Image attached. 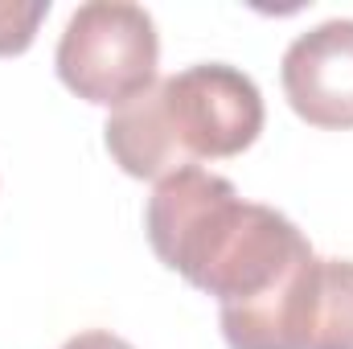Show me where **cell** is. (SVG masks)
<instances>
[{"label": "cell", "instance_id": "cell-6", "mask_svg": "<svg viewBox=\"0 0 353 349\" xmlns=\"http://www.w3.org/2000/svg\"><path fill=\"white\" fill-rule=\"evenodd\" d=\"M50 0H33V4H17V0H0V58L25 54L37 37V25L46 21Z\"/></svg>", "mask_w": 353, "mask_h": 349}, {"label": "cell", "instance_id": "cell-3", "mask_svg": "<svg viewBox=\"0 0 353 349\" xmlns=\"http://www.w3.org/2000/svg\"><path fill=\"white\" fill-rule=\"evenodd\" d=\"M161 41L140 4L90 0L70 12L54 66L58 79L94 107H123L157 83Z\"/></svg>", "mask_w": 353, "mask_h": 349}, {"label": "cell", "instance_id": "cell-1", "mask_svg": "<svg viewBox=\"0 0 353 349\" xmlns=\"http://www.w3.org/2000/svg\"><path fill=\"white\" fill-rule=\"evenodd\" d=\"M144 230L157 259L218 304L251 300L312 259L308 239L279 210L243 201L226 177L189 165L157 181Z\"/></svg>", "mask_w": 353, "mask_h": 349}, {"label": "cell", "instance_id": "cell-2", "mask_svg": "<svg viewBox=\"0 0 353 349\" xmlns=\"http://www.w3.org/2000/svg\"><path fill=\"white\" fill-rule=\"evenodd\" d=\"M263 132V94L226 62L185 66L152 83L103 123V144L128 177L165 181L197 161L247 152Z\"/></svg>", "mask_w": 353, "mask_h": 349}, {"label": "cell", "instance_id": "cell-7", "mask_svg": "<svg viewBox=\"0 0 353 349\" xmlns=\"http://www.w3.org/2000/svg\"><path fill=\"white\" fill-rule=\"evenodd\" d=\"M62 349H132L123 337H115V333H103V329H87V333H79V337H70Z\"/></svg>", "mask_w": 353, "mask_h": 349}, {"label": "cell", "instance_id": "cell-5", "mask_svg": "<svg viewBox=\"0 0 353 349\" xmlns=\"http://www.w3.org/2000/svg\"><path fill=\"white\" fill-rule=\"evenodd\" d=\"M300 349H353V263L316 259L308 312H304V346Z\"/></svg>", "mask_w": 353, "mask_h": 349}, {"label": "cell", "instance_id": "cell-4", "mask_svg": "<svg viewBox=\"0 0 353 349\" xmlns=\"http://www.w3.org/2000/svg\"><path fill=\"white\" fill-rule=\"evenodd\" d=\"M292 111L325 132L353 128V21H325L300 33L279 66Z\"/></svg>", "mask_w": 353, "mask_h": 349}]
</instances>
